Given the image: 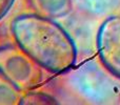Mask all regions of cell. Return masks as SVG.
Returning <instances> with one entry per match:
<instances>
[{"mask_svg":"<svg viewBox=\"0 0 120 105\" xmlns=\"http://www.w3.org/2000/svg\"><path fill=\"white\" fill-rule=\"evenodd\" d=\"M10 33L14 43L50 74L63 75L76 65L75 40L56 19L19 14L11 21Z\"/></svg>","mask_w":120,"mask_h":105,"instance_id":"cell-1","label":"cell"},{"mask_svg":"<svg viewBox=\"0 0 120 105\" xmlns=\"http://www.w3.org/2000/svg\"><path fill=\"white\" fill-rule=\"evenodd\" d=\"M63 75L70 91L87 103L115 104L120 101V80L111 75L99 60L76 63Z\"/></svg>","mask_w":120,"mask_h":105,"instance_id":"cell-2","label":"cell"},{"mask_svg":"<svg viewBox=\"0 0 120 105\" xmlns=\"http://www.w3.org/2000/svg\"><path fill=\"white\" fill-rule=\"evenodd\" d=\"M0 72L24 94L45 80V70L15 43L0 45Z\"/></svg>","mask_w":120,"mask_h":105,"instance_id":"cell-3","label":"cell"},{"mask_svg":"<svg viewBox=\"0 0 120 105\" xmlns=\"http://www.w3.org/2000/svg\"><path fill=\"white\" fill-rule=\"evenodd\" d=\"M96 51L103 67L120 80V15L112 14L100 23L96 35Z\"/></svg>","mask_w":120,"mask_h":105,"instance_id":"cell-4","label":"cell"},{"mask_svg":"<svg viewBox=\"0 0 120 105\" xmlns=\"http://www.w3.org/2000/svg\"><path fill=\"white\" fill-rule=\"evenodd\" d=\"M31 13L52 19L68 16L74 10L73 0H24Z\"/></svg>","mask_w":120,"mask_h":105,"instance_id":"cell-5","label":"cell"},{"mask_svg":"<svg viewBox=\"0 0 120 105\" xmlns=\"http://www.w3.org/2000/svg\"><path fill=\"white\" fill-rule=\"evenodd\" d=\"M74 10L90 18H105L118 11L120 0H73Z\"/></svg>","mask_w":120,"mask_h":105,"instance_id":"cell-6","label":"cell"},{"mask_svg":"<svg viewBox=\"0 0 120 105\" xmlns=\"http://www.w3.org/2000/svg\"><path fill=\"white\" fill-rule=\"evenodd\" d=\"M24 93L18 89L0 72V105L21 104Z\"/></svg>","mask_w":120,"mask_h":105,"instance_id":"cell-7","label":"cell"},{"mask_svg":"<svg viewBox=\"0 0 120 105\" xmlns=\"http://www.w3.org/2000/svg\"><path fill=\"white\" fill-rule=\"evenodd\" d=\"M16 0H0V21L8 15Z\"/></svg>","mask_w":120,"mask_h":105,"instance_id":"cell-8","label":"cell"}]
</instances>
